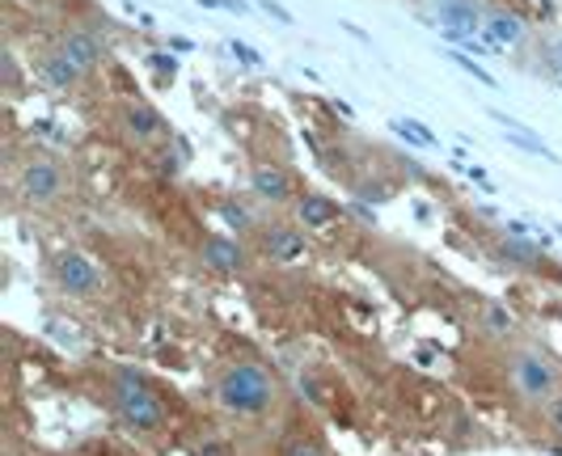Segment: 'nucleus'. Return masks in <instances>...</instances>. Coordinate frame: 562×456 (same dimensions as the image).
Masks as SVG:
<instances>
[{
  "instance_id": "obj_21",
  "label": "nucleus",
  "mask_w": 562,
  "mask_h": 456,
  "mask_svg": "<svg viewBox=\"0 0 562 456\" xmlns=\"http://www.w3.org/2000/svg\"><path fill=\"white\" fill-rule=\"evenodd\" d=\"M258 4H262V9H267V13H271V18H280L283 26H288V22H292V18H288V9H280V4H276V0H258Z\"/></svg>"
},
{
  "instance_id": "obj_4",
  "label": "nucleus",
  "mask_w": 562,
  "mask_h": 456,
  "mask_svg": "<svg viewBox=\"0 0 562 456\" xmlns=\"http://www.w3.org/2000/svg\"><path fill=\"white\" fill-rule=\"evenodd\" d=\"M431 22H436V30L449 38L457 52H461V47H465V52L491 47V43L482 38L486 9H482L479 0H436V4H431Z\"/></svg>"
},
{
  "instance_id": "obj_20",
  "label": "nucleus",
  "mask_w": 562,
  "mask_h": 456,
  "mask_svg": "<svg viewBox=\"0 0 562 456\" xmlns=\"http://www.w3.org/2000/svg\"><path fill=\"white\" fill-rule=\"evenodd\" d=\"M199 4H212V9H233V13H241V9H246V0H199Z\"/></svg>"
},
{
  "instance_id": "obj_12",
  "label": "nucleus",
  "mask_w": 562,
  "mask_h": 456,
  "mask_svg": "<svg viewBox=\"0 0 562 456\" xmlns=\"http://www.w3.org/2000/svg\"><path fill=\"white\" fill-rule=\"evenodd\" d=\"M296 220L305 228H330L338 220V203L317 191H305V195H296Z\"/></svg>"
},
{
  "instance_id": "obj_14",
  "label": "nucleus",
  "mask_w": 562,
  "mask_h": 456,
  "mask_svg": "<svg viewBox=\"0 0 562 456\" xmlns=\"http://www.w3.org/2000/svg\"><path fill=\"white\" fill-rule=\"evenodd\" d=\"M38 72H43V81H47L52 89H59V93H68L72 86H81V72H77L64 56H56V52H52V56H43Z\"/></svg>"
},
{
  "instance_id": "obj_22",
  "label": "nucleus",
  "mask_w": 562,
  "mask_h": 456,
  "mask_svg": "<svg viewBox=\"0 0 562 456\" xmlns=\"http://www.w3.org/2000/svg\"><path fill=\"white\" fill-rule=\"evenodd\" d=\"M554 68L562 72V34H559V43H554Z\"/></svg>"
},
{
  "instance_id": "obj_5",
  "label": "nucleus",
  "mask_w": 562,
  "mask_h": 456,
  "mask_svg": "<svg viewBox=\"0 0 562 456\" xmlns=\"http://www.w3.org/2000/svg\"><path fill=\"white\" fill-rule=\"evenodd\" d=\"M52 280L64 296H72V300H93V296H102V287H106V275H102V266H98V258L85 254V250H59L52 258Z\"/></svg>"
},
{
  "instance_id": "obj_3",
  "label": "nucleus",
  "mask_w": 562,
  "mask_h": 456,
  "mask_svg": "<svg viewBox=\"0 0 562 456\" xmlns=\"http://www.w3.org/2000/svg\"><path fill=\"white\" fill-rule=\"evenodd\" d=\"M507 376H512V389L525 401H537V406L559 401L562 372H559V364H554L550 355H541V351H516L512 364H507Z\"/></svg>"
},
{
  "instance_id": "obj_19",
  "label": "nucleus",
  "mask_w": 562,
  "mask_h": 456,
  "mask_svg": "<svg viewBox=\"0 0 562 456\" xmlns=\"http://www.w3.org/2000/svg\"><path fill=\"white\" fill-rule=\"evenodd\" d=\"M486 326H491L495 334H507V330H512V314H504V309H491V314H486Z\"/></svg>"
},
{
  "instance_id": "obj_7",
  "label": "nucleus",
  "mask_w": 562,
  "mask_h": 456,
  "mask_svg": "<svg viewBox=\"0 0 562 456\" xmlns=\"http://www.w3.org/2000/svg\"><path fill=\"white\" fill-rule=\"evenodd\" d=\"M250 195L262 203H296V186L292 173L276 166V161H258L250 170Z\"/></svg>"
},
{
  "instance_id": "obj_1",
  "label": "nucleus",
  "mask_w": 562,
  "mask_h": 456,
  "mask_svg": "<svg viewBox=\"0 0 562 456\" xmlns=\"http://www.w3.org/2000/svg\"><path fill=\"white\" fill-rule=\"evenodd\" d=\"M212 401L237 423H258L280 406V385L262 364L237 360L212 380Z\"/></svg>"
},
{
  "instance_id": "obj_6",
  "label": "nucleus",
  "mask_w": 562,
  "mask_h": 456,
  "mask_svg": "<svg viewBox=\"0 0 562 456\" xmlns=\"http://www.w3.org/2000/svg\"><path fill=\"white\" fill-rule=\"evenodd\" d=\"M64 191H68V178L47 157H34L18 173V195L26 203H34V207H52V203L64 200Z\"/></svg>"
},
{
  "instance_id": "obj_15",
  "label": "nucleus",
  "mask_w": 562,
  "mask_h": 456,
  "mask_svg": "<svg viewBox=\"0 0 562 456\" xmlns=\"http://www.w3.org/2000/svg\"><path fill=\"white\" fill-rule=\"evenodd\" d=\"M449 59L452 64H457V68H461V72H470V77H474V81H482V86H499V81H495V77H491V72H486V68H482V64H474V59L465 56V52H457V47H452L449 52Z\"/></svg>"
},
{
  "instance_id": "obj_10",
  "label": "nucleus",
  "mask_w": 562,
  "mask_h": 456,
  "mask_svg": "<svg viewBox=\"0 0 562 456\" xmlns=\"http://www.w3.org/2000/svg\"><path fill=\"white\" fill-rule=\"evenodd\" d=\"M525 34H529V26H525V18H520V13H507V9H486L482 38H486L491 47H499V52H507V47H520V43H525Z\"/></svg>"
},
{
  "instance_id": "obj_17",
  "label": "nucleus",
  "mask_w": 562,
  "mask_h": 456,
  "mask_svg": "<svg viewBox=\"0 0 562 456\" xmlns=\"http://www.w3.org/2000/svg\"><path fill=\"white\" fill-rule=\"evenodd\" d=\"M283 456H326V448H322L313 435H292V440L283 444Z\"/></svg>"
},
{
  "instance_id": "obj_13",
  "label": "nucleus",
  "mask_w": 562,
  "mask_h": 456,
  "mask_svg": "<svg viewBox=\"0 0 562 456\" xmlns=\"http://www.w3.org/2000/svg\"><path fill=\"white\" fill-rule=\"evenodd\" d=\"M267 254H271V262H296L305 254V237L296 228H271L267 232Z\"/></svg>"
},
{
  "instance_id": "obj_9",
  "label": "nucleus",
  "mask_w": 562,
  "mask_h": 456,
  "mask_svg": "<svg viewBox=\"0 0 562 456\" xmlns=\"http://www.w3.org/2000/svg\"><path fill=\"white\" fill-rule=\"evenodd\" d=\"M123 132H127V140H136L140 148H153V144L166 140V118L153 111L148 102H132L123 111Z\"/></svg>"
},
{
  "instance_id": "obj_18",
  "label": "nucleus",
  "mask_w": 562,
  "mask_h": 456,
  "mask_svg": "<svg viewBox=\"0 0 562 456\" xmlns=\"http://www.w3.org/2000/svg\"><path fill=\"white\" fill-rule=\"evenodd\" d=\"M228 52H233V56L241 59V64H246V68H258V64H262V56H258V52H254V47H246V43H237V38H233V43H228Z\"/></svg>"
},
{
  "instance_id": "obj_11",
  "label": "nucleus",
  "mask_w": 562,
  "mask_h": 456,
  "mask_svg": "<svg viewBox=\"0 0 562 456\" xmlns=\"http://www.w3.org/2000/svg\"><path fill=\"white\" fill-rule=\"evenodd\" d=\"M203 262H207L212 271L233 275V271L246 266V250H241L233 237H225V232H212V237H203Z\"/></svg>"
},
{
  "instance_id": "obj_2",
  "label": "nucleus",
  "mask_w": 562,
  "mask_h": 456,
  "mask_svg": "<svg viewBox=\"0 0 562 456\" xmlns=\"http://www.w3.org/2000/svg\"><path fill=\"white\" fill-rule=\"evenodd\" d=\"M111 406H114V414L132 431L153 435V431L166 428V401H161V394L144 380L140 372H119V376H114Z\"/></svg>"
},
{
  "instance_id": "obj_8",
  "label": "nucleus",
  "mask_w": 562,
  "mask_h": 456,
  "mask_svg": "<svg viewBox=\"0 0 562 456\" xmlns=\"http://www.w3.org/2000/svg\"><path fill=\"white\" fill-rule=\"evenodd\" d=\"M56 56H64L85 77V72H93L98 59H102V38H98L93 30H68L56 43Z\"/></svg>"
},
{
  "instance_id": "obj_16",
  "label": "nucleus",
  "mask_w": 562,
  "mask_h": 456,
  "mask_svg": "<svg viewBox=\"0 0 562 456\" xmlns=\"http://www.w3.org/2000/svg\"><path fill=\"white\" fill-rule=\"evenodd\" d=\"M394 127H397V136H406V140L423 144V148H431V144H436V136H431V132L423 127L419 118H397Z\"/></svg>"
}]
</instances>
